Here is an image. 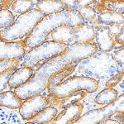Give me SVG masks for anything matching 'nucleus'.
Wrapping results in <instances>:
<instances>
[{
  "label": "nucleus",
  "mask_w": 124,
  "mask_h": 124,
  "mask_svg": "<svg viewBox=\"0 0 124 124\" xmlns=\"http://www.w3.org/2000/svg\"><path fill=\"white\" fill-rule=\"evenodd\" d=\"M49 105L48 97L41 94L35 95L28 98L22 103L18 108V113L23 120H31Z\"/></svg>",
  "instance_id": "8"
},
{
  "label": "nucleus",
  "mask_w": 124,
  "mask_h": 124,
  "mask_svg": "<svg viewBox=\"0 0 124 124\" xmlns=\"http://www.w3.org/2000/svg\"><path fill=\"white\" fill-rule=\"evenodd\" d=\"M37 3V1H32V0H31V1H22V0L19 1V0H17V1H13L11 8L12 11L14 12L15 13L22 15L35 8Z\"/></svg>",
  "instance_id": "24"
},
{
  "label": "nucleus",
  "mask_w": 124,
  "mask_h": 124,
  "mask_svg": "<svg viewBox=\"0 0 124 124\" xmlns=\"http://www.w3.org/2000/svg\"><path fill=\"white\" fill-rule=\"evenodd\" d=\"M96 29L89 23H83L74 27L75 43H91L95 39Z\"/></svg>",
  "instance_id": "12"
},
{
  "label": "nucleus",
  "mask_w": 124,
  "mask_h": 124,
  "mask_svg": "<svg viewBox=\"0 0 124 124\" xmlns=\"http://www.w3.org/2000/svg\"><path fill=\"white\" fill-rule=\"evenodd\" d=\"M34 70L27 67H22L17 69L12 74L8 80L9 89H17L20 86L23 85L31 78L34 74Z\"/></svg>",
  "instance_id": "14"
},
{
  "label": "nucleus",
  "mask_w": 124,
  "mask_h": 124,
  "mask_svg": "<svg viewBox=\"0 0 124 124\" xmlns=\"http://www.w3.org/2000/svg\"><path fill=\"white\" fill-rule=\"evenodd\" d=\"M110 30V34L113 37H115L117 34L121 31V30L123 28V24H112L108 26Z\"/></svg>",
  "instance_id": "32"
},
{
  "label": "nucleus",
  "mask_w": 124,
  "mask_h": 124,
  "mask_svg": "<svg viewBox=\"0 0 124 124\" xmlns=\"http://www.w3.org/2000/svg\"><path fill=\"white\" fill-rule=\"evenodd\" d=\"M118 97V93L113 88L105 89L99 92L94 98V103L98 105L107 106L116 100Z\"/></svg>",
  "instance_id": "20"
},
{
  "label": "nucleus",
  "mask_w": 124,
  "mask_h": 124,
  "mask_svg": "<svg viewBox=\"0 0 124 124\" xmlns=\"http://www.w3.org/2000/svg\"><path fill=\"white\" fill-rule=\"evenodd\" d=\"M99 87V81L86 76H74L65 79L59 84L50 93L49 100H60L79 91H85L87 93H93Z\"/></svg>",
  "instance_id": "5"
},
{
  "label": "nucleus",
  "mask_w": 124,
  "mask_h": 124,
  "mask_svg": "<svg viewBox=\"0 0 124 124\" xmlns=\"http://www.w3.org/2000/svg\"><path fill=\"white\" fill-rule=\"evenodd\" d=\"M103 7L105 11H113L119 13L124 12L123 1H103Z\"/></svg>",
  "instance_id": "26"
},
{
  "label": "nucleus",
  "mask_w": 124,
  "mask_h": 124,
  "mask_svg": "<svg viewBox=\"0 0 124 124\" xmlns=\"http://www.w3.org/2000/svg\"><path fill=\"white\" fill-rule=\"evenodd\" d=\"M58 114V110L53 106H48L31 120L36 124H48Z\"/></svg>",
  "instance_id": "22"
},
{
  "label": "nucleus",
  "mask_w": 124,
  "mask_h": 124,
  "mask_svg": "<svg viewBox=\"0 0 124 124\" xmlns=\"http://www.w3.org/2000/svg\"><path fill=\"white\" fill-rule=\"evenodd\" d=\"M99 124H123V123H119V122L117 121V120L112 119V118H108V119H105V120H103V121L100 122Z\"/></svg>",
  "instance_id": "35"
},
{
  "label": "nucleus",
  "mask_w": 124,
  "mask_h": 124,
  "mask_svg": "<svg viewBox=\"0 0 124 124\" xmlns=\"http://www.w3.org/2000/svg\"><path fill=\"white\" fill-rule=\"evenodd\" d=\"M44 17L45 15L37 8L19 15L11 27L0 30V39L13 42L27 37Z\"/></svg>",
  "instance_id": "4"
},
{
  "label": "nucleus",
  "mask_w": 124,
  "mask_h": 124,
  "mask_svg": "<svg viewBox=\"0 0 124 124\" xmlns=\"http://www.w3.org/2000/svg\"><path fill=\"white\" fill-rule=\"evenodd\" d=\"M65 4V8L67 11H77L79 7V1L73 0V1H63Z\"/></svg>",
  "instance_id": "31"
},
{
  "label": "nucleus",
  "mask_w": 124,
  "mask_h": 124,
  "mask_svg": "<svg viewBox=\"0 0 124 124\" xmlns=\"http://www.w3.org/2000/svg\"><path fill=\"white\" fill-rule=\"evenodd\" d=\"M123 46L121 49H118L114 53L112 54L113 55V58L115 61L116 63L119 65L121 68L123 69V63H124V58H123Z\"/></svg>",
  "instance_id": "30"
},
{
  "label": "nucleus",
  "mask_w": 124,
  "mask_h": 124,
  "mask_svg": "<svg viewBox=\"0 0 124 124\" xmlns=\"http://www.w3.org/2000/svg\"><path fill=\"white\" fill-rule=\"evenodd\" d=\"M68 46L55 42L53 41H46L41 45L31 48L23 57V67H27L34 70L40 64L56 57L66 50Z\"/></svg>",
  "instance_id": "6"
},
{
  "label": "nucleus",
  "mask_w": 124,
  "mask_h": 124,
  "mask_svg": "<svg viewBox=\"0 0 124 124\" xmlns=\"http://www.w3.org/2000/svg\"><path fill=\"white\" fill-rule=\"evenodd\" d=\"M36 8L43 13L45 16L54 14L65 11V4L62 0H54V1H37Z\"/></svg>",
  "instance_id": "15"
},
{
  "label": "nucleus",
  "mask_w": 124,
  "mask_h": 124,
  "mask_svg": "<svg viewBox=\"0 0 124 124\" xmlns=\"http://www.w3.org/2000/svg\"><path fill=\"white\" fill-rule=\"evenodd\" d=\"M22 100L13 91H6L0 93V107L17 109L22 104Z\"/></svg>",
  "instance_id": "18"
},
{
  "label": "nucleus",
  "mask_w": 124,
  "mask_h": 124,
  "mask_svg": "<svg viewBox=\"0 0 124 124\" xmlns=\"http://www.w3.org/2000/svg\"><path fill=\"white\" fill-rule=\"evenodd\" d=\"M20 65V61H0V74L11 69H17Z\"/></svg>",
  "instance_id": "28"
},
{
  "label": "nucleus",
  "mask_w": 124,
  "mask_h": 124,
  "mask_svg": "<svg viewBox=\"0 0 124 124\" xmlns=\"http://www.w3.org/2000/svg\"><path fill=\"white\" fill-rule=\"evenodd\" d=\"M13 1H0V10L8 9L9 7H12Z\"/></svg>",
  "instance_id": "34"
},
{
  "label": "nucleus",
  "mask_w": 124,
  "mask_h": 124,
  "mask_svg": "<svg viewBox=\"0 0 124 124\" xmlns=\"http://www.w3.org/2000/svg\"><path fill=\"white\" fill-rule=\"evenodd\" d=\"M78 71L82 76L89 77L95 80L107 81L117 74L123 72L115 62L113 55L98 51L90 57L77 63Z\"/></svg>",
  "instance_id": "3"
},
{
  "label": "nucleus",
  "mask_w": 124,
  "mask_h": 124,
  "mask_svg": "<svg viewBox=\"0 0 124 124\" xmlns=\"http://www.w3.org/2000/svg\"><path fill=\"white\" fill-rule=\"evenodd\" d=\"M124 15L113 11H105L98 16V22L101 26H110L112 24H123Z\"/></svg>",
  "instance_id": "16"
},
{
  "label": "nucleus",
  "mask_w": 124,
  "mask_h": 124,
  "mask_svg": "<svg viewBox=\"0 0 124 124\" xmlns=\"http://www.w3.org/2000/svg\"><path fill=\"white\" fill-rule=\"evenodd\" d=\"M98 51L99 48L93 43H74L68 46L62 54L46 61L38 67L31 79L23 85L16 89L14 93L22 101L41 94L46 89L50 79L58 72L90 57Z\"/></svg>",
  "instance_id": "1"
},
{
  "label": "nucleus",
  "mask_w": 124,
  "mask_h": 124,
  "mask_svg": "<svg viewBox=\"0 0 124 124\" xmlns=\"http://www.w3.org/2000/svg\"><path fill=\"white\" fill-rule=\"evenodd\" d=\"M95 40L97 46L103 52L109 53L116 46L114 37L110 34V30L108 26H102L96 28Z\"/></svg>",
  "instance_id": "11"
},
{
  "label": "nucleus",
  "mask_w": 124,
  "mask_h": 124,
  "mask_svg": "<svg viewBox=\"0 0 124 124\" xmlns=\"http://www.w3.org/2000/svg\"><path fill=\"white\" fill-rule=\"evenodd\" d=\"M23 119L15 109L0 107V124H23Z\"/></svg>",
  "instance_id": "17"
},
{
  "label": "nucleus",
  "mask_w": 124,
  "mask_h": 124,
  "mask_svg": "<svg viewBox=\"0 0 124 124\" xmlns=\"http://www.w3.org/2000/svg\"><path fill=\"white\" fill-rule=\"evenodd\" d=\"M24 124H36L34 123H31V122H30V123H24Z\"/></svg>",
  "instance_id": "36"
},
{
  "label": "nucleus",
  "mask_w": 124,
  "mask_h": 124,
  "mask_svg": "<svg viewBox=\"0 0 124 124\" xmlns=\"http://www.w3.org/2000/svg\"><path fill=\"white\" fill-rule=\"evenodd\" d=\"M84 106L81 103L68 106L63 108L60 113L48 124H71L77 120L83 113Z\"/></svg>",
  "instance_id": "10"
},
{
  "label": "nucleus",
  "mask_w": 124,
  "mask_h": 124,
  "mask_svg": "<svg viewBox=\"0 0 124 124\" xmlns=\"http://www.w3.org/2000/svg\"><path fill=\"white\" fill-rule=\"evenodd\" d=\"M85 23L78 11H62L45 16L36 26L31 33L24 40L27 47L33 48L46 41L49 35L57 27L63 25L75 27Z\"/></svg>",
  "instance_id": "2"
},
{
  "label": "nucleus",
  "mask_w": 124,
  "mask_h": 124,
  "mask_svg": "<svg viewBox=\"0 0 124 124\" xmlns=\"http://www.w3.org/2000/svg\"><path fill=\"white\" fill-rule=\"evenodd\" d=\"M117 113H123V94L120 95L114 102L103 108L87 112L71 124H99Z\"/></svg>",
  "instance_id": "7"
},
{
  "label": "nucleus",
  "mask_w": 124,
  "mask_h": 124,
  "mask_svg": "<svg viewBox=\"0 0 124 124\" xmlns=\"http://www.w3.org/2000/svg\"><path fill=\"white\" fill-rule=\"evenodd\" d=\"M52 41L55 42L70 46L75 43L74 27L63 25L55 28L51 33Z\"/></svg>",
  "instance_id": "13"
},
{
  "label": "nucleus",
  "mask_w": 124,
  "mask_h": 124,
  "mask_svg": "<svg viewBox=\"0 0 124 124\" xmlns=\"http://www.w3.org/2000/svg\"><path fill=\"white\" fill-rule=\"evenodd\" d=\"M87 93L85 91H79L77 93H73L72 95L69 96L65 99H60V100H49L50 104L55 105L56 107L60 108H65L68 107V106H70L75 103H78V102L85 98Z\"/></svg>",
  "instance_id": "21"
},
{
  "label": "nucleus",
  "mask_w": 124,
  "mask_h": 124,
  "mask_svg": "<svg viewBox=\"0 0 124 124\" xmlns=\"http://www.w3.org/2000/svg\"><path fill=\"white\" fill-rule=\"evenodd\" d=\"M77 11L86 23H90L89 24L93 26L95 29L101 27V26L99 25V22H98L97 13H96L94 8H93L92 6L86 5V6H83V7H79Z\"/></svg>",
  "instance_id": "19"
},
{
  "label": "nucleus",
  "mask_w": 124,
  "mask_h": 124,
  "mask_svg": "<svg viewBox=\"0 0 124 124\" xmlns=\"http://www.w3.org/2000/svg\"><path fill=\"white\" fill-rule=\"evenodd\" d=\"M76 66H77V64H74V65H71L70 66L67 67L66 69L58 72L56 75H54V76L50 79V82H49V84H48V86L46 88L47 90H48V93H51L55 86H57L59 84H61V82H63L66 77L70 76V75L75 71Z\"/></svg>",
  "instance_id": "23"
},
{
  "label": "nucleus",
  "mask_w": 124,
  "mask_h": 124,
  "mask_svg": "<svg viewBox=\"0 0 124 124\" xmlns=\"http://www.w3.org/2000/svg\"><path fill=\"white\" fill-rule=\"evenodd\" d=\"M16 70L17 69H11L0 74V93L6 92L5 90L8 89L9 78Z\"/></svg>",
  "instance_id": "27"
},
{
  "label": "nucleus",
  "mask_w": 124,
  "mask_h": 124,
  "mask_svg": "<svg viewBox=\"0 0 124 124\" xmlns=\"http://www.w3.org/2000/svg\"><path fill=\"white\" fill-rule=\"evenodd\" d=\"M124 32H123V28L121 30V31L119 32V34H117V36L114 37L115 42L117 44H119L121 46H123V41H124Z\"/></svg>",
  "instance_id": "33"
},
{
  "label": "nucleus",
  "mask_w": 124,
  "mask_h": 124,
  "mask_svg": "<svg viewBox=\"0 0 124 124\" xmlns=\"http://www.w3.org/2000/svg\"><path fill=\"white\" fill-rule=\"evenodd\" d=\"M24 41L8 42L0 39V61H21L27 54Z\"/></svg>",
  "instance_id": "9"
},
{
  "label": "nucleus",
  "mask_w": 124,
  "mask_h": 124,
  "mask_svg": "<svg viewBox=\"0 0 124 124\" xmlns=\"http://www.w3.org/2000/svg\"><path fill=\"white\" fill-rule=\"evenodd\" d=\"M15 15L8 9L0 10V30L9 27L14 23Z\"/></svg>",
  "instance_id": "25"
},
{
  "label": "nucleus",
  "mask_w": 124,
  "mask_h": 124,
  "mask_svg": "<svg viewBox=\"0 0 124 124\" xmlns=\"http://www.w3.org/2000/svg\"><path fill=\"white\" fill-rule=\"evenodd\" d=\"M123 72H121V73L117 74V75L110 78L107 81H105V87H107V89L113 88L119 83L120 80H123Z\"/></svg>",
  "instance_id": "29"
}]
</instances>
